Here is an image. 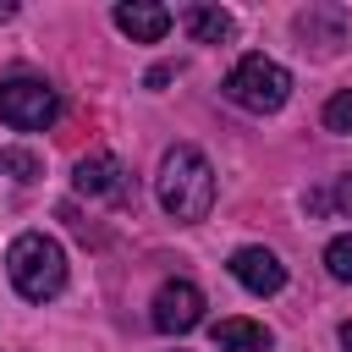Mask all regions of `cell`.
I'll return each instance as SVG.
<instances>
[{
    "label": "cell",
    "instance_id": "cell-1",
    "mask_svg": "<svg viewBox=\"0 0 352 352\" xmlns=\"http://www.w3.org/2000/svg\"><path fill=\"white\" fill-rule=\"evenodd\" d=\"M154 192H160V209H165L176 226H198V220H209V209H214V165L204 160V148L176 143V148H165V160H160Z\"/></svg>",
    "mask_w": 352,
    "mask_h": 352
},
{
    "label": "cell",
    "instance_id": "cell-2",
    "mask_svg": "<svg viewBox=\"0 0 352 352\" xmlns=\"http://www.w3.org/2000/svg\"><path fill=\"white\" fill-rule=\"evenodd\" d=\"M6 275L28 302H50L66 292V248L44 231H22L6 248Z\"/></svg>",
    "mask_w": 352,
    "mask_h": 352
},
{
    "label": "cell",
    "instance_id": "cell-3",
    "mask_svg": "<svg viewBox=\"0 0 352 352\" xmlns=\"http://www.w3.org/2000/svg\"><path fill=\"white\" fill-rule=\"evenodd\" d=\"M226 99L253 110V116H275L292 99V72L280 60H270V55H242L226 72Z\"/></svg>",
    "mask_w": 352,
    "mask_h": 352
},
{
    "label": "cell",
    "instance_id": "cell-4",
    "mask_svg": "<svg viewBox=\"0 0 352 352\" xmlns=\"http://www.w3.org/2000/svg\"><path fill=\"white\" fill-rule=\"evenodd\" d=\"M0 121L16 132H44L60 121V94L44 77H6L0 82Z\"/></svg>",
    "mask_w": 352,
    "mask_h": 352
},
{
    "label": "cell",
    "instance_id": "cell-5",
    "mask_svg": "<svg viewBox=\"0 0 352 352\" xmlns=\"http://www.w3.org/2000/svg\"><path fill=\"white\" fill-rule=\"evenodd\" d=\"M148 319H154V330L160 336H187V330H198L204 324V292L192 286V280H165L160 292H154V308H148Z\"/></svg>",
    "mask_w": 352,
    "mask_h": 352
},
{
    "label": "cell",
    "instance_id": "cell-6",
    "mask_svg": "<svg viewBox=\"0 0 352 352\" xmlns=\"http://www.w3.org/2000/svg\"><path fill=\"white\" fill-rule=\"evenodd\" d=\"M72 187H77L82 198H104V204H126V198H132V176H126V165H121L110 148H99V154H88V160H77Z\"/></svg>",
    "mask_w": 352,
    "mask_h": 352
},
{
    "label": "cell",
    "instance_id": "cell-7",
    "mask_svg": "<svg viewBox=\"0 0 352 352\" xmlns=\"http://www.w3.org/2000/svg\"><path fill=\"white\" fill-rule=\"evenodd\" d=\"M226 270H231V275H236V286H248L253 297H275V292L286 286V264H280V258H275L270 248H258V242L236 248Z\"/></svg>",
    "mask_w": 352,
    "mask_h": 352
},
{
    "label": "cell",
    "instance_id": "cell-8",
    "mask_svg": "<svg viewBox=\"0 0 352 352\" xmlns=\"http://www.w3.org/2000/svg\"><path fill=\"white\" fill-rule=\"evenodd\" d=\"M116 28L132 38V44H160L170 33V11L154 6V0H121L116 6Z\"/></svg>",
    "mask_w": 352,
    "mask_h": 352
},
{
    "label": "cell",
    "instance_id": "cell-9",
    "mask_svg": "<svg viewBox=\"0 0 352 352\" xmlns=\"http://www.w3.org/2000/svg\"><path fill=\"white\" fill-rule=\"evenodd\" d=\"M297 38L319 44V55H336L346 44V11L341 6H308V11H297Z\"/></svg>",
    "mask_w": 352,
    "mask_h": 352
},
{
    "label": "cell",
    "instance_id": "cell-10",
    "mask_svg": "<svg viewBox=\"0 0 352 352\" xmlns=\"http://www.w3.org/2000/svg\"><path fill=\"white\" fill-rule=\"evenodd\" d=\"M209 341H214V352H270V330L258 324V319H220L214 330H209Z\"/></svg>",
    "mask_w": 352,
    "mask_h": 352
},
{
    "label": "cell",
    "instance_id": "cell-11",
    "mask_svg": "<svg viewBox=\"0 0 352 352\" xmlns=\"http://www.w3.org/2000/svg\"><path fill=\"white\" fill-rule=\"evenodd\" d=\"M182 22H187L192 44H231V33H236V16L226 6H187Z\"/></svg>",
    "mask_w": 352,
    "mask_h": 352
},
{
    "label": "cell",
    "instance_id": "cell-12",
    "mask_svg": "<svg viewBox=\"0 0 352 352\" xmlns=\"http://www.w3.org/2000/svg\"><path fill=\"white\" fill-rule=\"evenodd\" d=\"M38 154L33 148H0V176H11V182H38Z\"/></svg>",
    "mask_w": 352,
    "mask_h": 352
},
{
    "label": "cell",
    "instance_id": "cell-13",
    "mask_svg": "<svg viewBox=\"0 0 352 352\" xmlns=\"http://www.w3.org/2000/svg\"><path fill=\"white\" fill-rule=\"evenodd\" d=\"M324 270H330L341 286H352V231L330 236V248H324Z\"/></svg>",
    "mask_w": 352,
    "mask_h": 352
},
{
    "label": "cell",
    "instance_id": "cell-14",
    "mask_svg": "<svg viewBox=\"0 0 352 352\" xmlns=\"http://www.w3.org/2000/svg\"><path fill=\"white\" fill-rule=\"evenodd\" d=\"M324 132H352V88H341V94H330L324 99Z\"/></svg>",
    "mask_w": 352,
    "mask_h": 352
},
{
    "label": "cell",
    "instance_id": "cell-15",
    "mask_svg": "<svg viewBox=\"0 0 352 352\" xmlns=\"http://www.w3.org/2000/svg\"><path fill=\"white\" fill-rule=\"evenodd\" d=\"M330 204H336L341 214H352V170H346V176L336 182V192H330Z\"/></svg>",
    "mask_w": 352,
    "mask_h": 352
},
{
    "label": "cell",
    "instance_id": "cell-16",
    "mask_svg": "<svg viewBox=\"0 0 352 352\" xmlns=\"http://www.w3.org/2000/svg\"><path fill=\"white\" fill-rule=\"evenodd\" d=\"M170 77H176V66H154V72H148V88H160V82H170Z\"/></svg>",
    "mask_w": 352,
    "mask_h": 352
},
{
    "label": "cell",
    "instance_id": "cell-17",
    "mask_svg": "<svg viewBox=\"0 0 352 352\" xmlns=\"http://www.w3.org/2000/svg\"><path fill=\"white\" fill-rule=\"evenodd\" d=\"M302 204H308V214H319V209H330V192H308Z\"/></svg>",
    "mask_w": 352,
    "mask_h": 352
},
{
    "label": "cell",
    "instance_id": "cell-18",
    "mask_svg": "<svg viewBox=\"0 0 352 352\" xmlns=\"http://www.w3.org/2000/svg\"><path fill=\"white\" fill-rule=\"evenodd\" d=\"M336 336H341V352H352V319H346V324H341Z\"/></svg>",
    "mask_w": 352,
    "mask_h": 352
},
{
    "label": "cell",
    "instance_id": "cell-19",
    "mask_svg": "<svg viewBox=\"0 0 352 352\" xmlns=\"http://www.w3.org/2000/svg\"><path fill=\"white\" fill-rule=\"evenodd\" d=\"M11 16H16V6H11V0H0V22H11Z\"/></svg>",
    "mask_w": 352,
    "mask_h": 352
}]
</instances>
